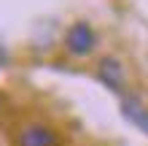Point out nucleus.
<instances>
[{"label": "nucleus", "instance_id": "obj_4", "mask_svg": "<svg viewBox=\"0 0 148 146\" xmlns=\"http://www.w3.org/2000/svg\"><path fill=\"white\" fill-rule=\"evenodd\" d=\"M100 79L113 92H119L121 87H124V73H121L119 60H113V57H105V60H102V62H100Z\"/></svg>", "mask_w": 148, "mask_h": 146}, {"label": "nucleus", "instance_id": "obj_1", "mask_svg": "<svg viewBox=\"0 0 148 146\" xmlns=\"http://www.w3.org/2000/svg\"><path fill=\"white\" fill-rule=\"evenodd\" d=\"M94 44H97V35H94V30H92L86 22H75L73 27L67 30V35H65V46H67V51L75 54V57L89 54V51L94 49Z\"/></svg>", "mask_w": 148, "mask_h": 146}, {"label": "nucleus", "instance_id": "obj_3", "mask_svg": "<svg viewBox=\"0 0 148 146\" xmlns=\"http://www.w3.org/2000/svg\"><path fill=\"white\" fill-rule=\"evenodd\" d=\"M121 114H124L127 122H132L140 133L148 135V106L140 98H121Z\"/></svg>", "mask_w": 148, "mask_h": 146}, {"label": "nucleus", "instance_id": "obj_2", "mask_svg": "<svg viewBox=\"0 0 148 146\" xmlns=\"http://www.w3.org/2000/svg\"><path fill=\"white\" fill-rule=\"evenodd\" d=\"M57 143H59L57 133L40 122L24 125L19 130V135H16V146H57Z\"/></svg>", "mask_w": 148, "mask_h": 146}]
</instances>
